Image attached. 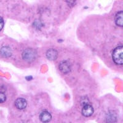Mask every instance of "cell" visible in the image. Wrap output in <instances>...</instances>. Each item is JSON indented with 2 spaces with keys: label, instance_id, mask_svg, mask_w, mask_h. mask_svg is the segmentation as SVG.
<instances>
[{
  "label": "cell",
  "instance_id": "6da1fadb",
  "mask_svg": "<svg viewBox=\"0 0 123 123\" xmlns=\"http://www.w3.org/2000/svg\"><path fill=\"white\" fill-rule=\"evenodd\" d=\"M112 59L116 64L123 65V46L115 48L112 54Z\"/></svg>",
  "mask_w": 123,
  "mask_h": 123
},
{
  "label": "cell",
  "instance_id": "7a4b0ae2",
  "mask_svg": "<svg viewBox=\"0 0 123 123\" xmlns=\"http://www.w3.org/2000/svg\"><path fill=\"white\" fill-rule=\"evenodd\" d=\"M37 57V52L33 49H27L22 53V58L27 62H32Z\"/></svg>",
  "mask_w": 123,
  "mask_h": 123
},
{
  "label": "cell",
  "instance_id": "3957f363",
  "mask_svg": "<svg viewBox=\"0 0 123 123\" xmlns=\"http://www.w3.org/2000/svg\"><path fill=\"white\" fill-rule=\"evenodd\" d=\"M94 113V108L91 105H85L82 109V114L86 117H89Z\"/></svg>",
  "mask_w": 123,
  "mask_h": 123
},
{
  "label": "cell",
  "instance_id": "277c9868",
  "mask_svg": "<svg viewBox=\"0 0 123 123\" xmlns=\"http://www.w3.org/2000/svg\"><path fill=\"white\" fill-rule=\"evenodd\" d=\"M27 102L23 98H18L15 101V106L18 110H24L27 107Z\"/></svg>",
  "mask_w": 123,
  "mask_h": 123
},
{
  "label": "cell",
  "instance_id": "5b68a950",
  "mask_svg": "<svg viewBox=\"0 0 123 123\" xmlns=\"http://www.w3.org/2000/svg\"><path fill=\"white\" fill-rule=\"evenodd\" d=\"M0 55L3 57H9L12 55V50L8 46L2 47L0 49Z\"/></svg>",
  "mask_w": 123,
  "mask_h": 123
},
{
  "label": "cell",
  "instance_id": "8992f818",
  "mask_svg": "<svg viewBox=\"0 0 123 123\" xmlns=\"http://www.w3.org/2000/svg\"><path fill=\"white\" fill-rule=\"evenodd\" d=\"M39 119L43 123H49L50 121L52 119V116L47 111H43L40 114L39 116Z\"/></svg>",
  "mask_w": 123,
  "mask_h": 123
},
{
  "label": "cell",
  "instance_id": "52a82bcc",
  "mask_svg": "<svg viewBox=\"0 0 123 123\" xmlns=\"http://www.w3.org/2000/svg\"><path fill=\"white\" fill-rule=\"evenodd\" d=\"M57 51L53 49H49L46 52V57L49 60H55L57 58Z\"/></svg>",
  "mask_w": 123,
  "mask_h": 123
},
{
  "label": "cell",
  "instance_id": "ba28073f",
  "mask_svg": "<svg viewBox=\"0 0 123 123\" xmlns=\"http://www.w3.org/2000/svg\"><path fill=\"white\" fill-rule=\"evenodd\" d=\"M115 21L116 25L119 27H123V11L118 12L115 17Z\"/></svg>",
  "mask_w": 123,
  "mask_h": 123
},
{
  "label": "cell",
  "instance_id": "9c48e42d",
  "mask_svg": "<svg viewBox=\"0 0 123 123\" xmlns=\"http://www.w3.org/2000/svg\"><path fill=\"white\" fill-rule=\"evenodd\" d=\"M59 69L63 73H68L70 71V66L68 62L63 61L59 65Z\"/></svg>",
  "mask_w": 123,
  "mask_h": 123
},
{
  "label": "cell",
  "instance_id": "30bf717a",
  "mask_svg": "<svg viewBox=\"0 0 123 123\" xmlns=\"http://www.w3.org/2000/svg\"><path fill=\"white\" fill-rule=\"evenodd\" d=\"M6 100V95L3 91H0V104L4 103Z\"/></svg>",
  "mask_w": 123,
  "mask_h": 123
},
{
  "label": "cell",
  "instance_id": "8fae6325",
  "mask_svg": "<svg viewBox=\"0 0 123 123\" xmlns=\"http://www.w3.org/2000/svg\"><path fill=\"white\" fill-rule=\"evenodd\" d=\"M3 27H4V20L2 17H0V31H1Z\"/></svg>",
  "mask_w": 123,
  "mask_h": 123
}]
</instances>
